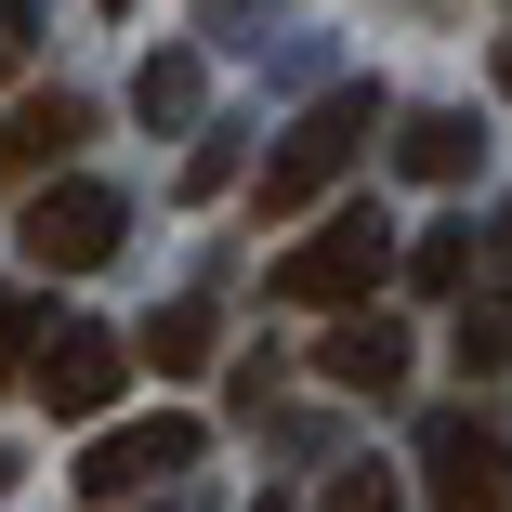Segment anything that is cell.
<instances>
[{"label": "cell", "instance_id": "obj_1", "mask_svg": "<svg viewBox=\"0 0 512 512\" xmlns=\"http://www.w3.org/2000/svg\"><path fill=\"white\" fill-rule=\"evenodd\" d=\"M394 263H407V250H394V224H381L368 197H355V211H329L316 237H302V250L276 263V302H316V316H355V302H368V289H381Z\"/></svg>", "mask_w": 512, "mask_h": 512}, {"label": "cell", "instance_id": "obj_2", "mask_svg": "<svg viewBox=\"0 0 512 512\" xmlns=\"http://www.w3.org/2000/svg\"><path fill=\"white\" fill-rule=\"evenodd\" d=\"M368 132H381V92H329V106H302V119H289V145L263 158V211H276V224H289V211H316L329 171H342Z\"/></svg>", "mask_w": 512, "mask_h": 512}, {"label": "cell", "instance_id": "obj_3", "mask_svg": "<svg viewBox=\"0 0 512 512\" xmlns=\"http://www.w3.org/2000/svg\"><path fill=\"white\" fill-rule=\"evenodd\" d=\"M421 486H434V512H512V447L473 407H447V421H421Z\"/></svg>", "mask_w": 512, "mask_h": 512}, {"label": "cell", "instance_id": "obj_4", "mask_svg": "<svg viewBox=\"0 0 512 512\" xmlns=\"http://www.w3.org/2000/svg\"><path fill=\"white\" fill-rule=\"evenodd\" d=\"M106 250H119V197H106V184L66 171V184L27 197V263H40V276H92Z\"/></svg>", "mask_w": 512, "mask_h": 512}, {"label": "cell", "instance_id": "obj_5", "mask_svg": "<svg viewBox=\"0 0 512 512\" xmlns=\"http://www.w3.org/2000/svg\"><path fill=\"white\" fill-rule=\"evenodd\" d=\"M119 381H132V355H119L106 329H53V342H40V368H27V394L53 407V421H106Z\"/></svg>", "mask_w": 512, "mask_h": 512}, {"label": "cell", "instance_id": "obj_6", "mask_svg": "<svg viewBox=\"0 0 512 512\" xmlns=\"http://www.w3.org/2000/svg\"><path fill=\"white\" fill-rule=\"evenodd\" d=\"M197 447H211L197 421H132V434H106V447L79 460V486H92V499H145V486H171Z\"/></svg>", "mask_w": 512, "mask_h": 512}, {"label": "cell", "instance_id": "obj_7", "mask_svg": "<svg viewBox=\"0 0 512 512\" xmlns=\"http://www.w3.org/2000/svg\"><path fill=\"white\" fill-rule=\"evenodd\" d=\"M316 381H329V394H407V329L342 316V329L316 342Z\"/></svg>", "mask_w": 512, "mask_h": 512}, {"label": "cell", "instance_id": "obj_8", "mask_svg": "<svg viewBox=\"0 0 512 512\" xmlns=\"http://www.w3.org/2000/svg\"><path fill=\"white\" fill-rule=\"evenodd\" d=\"M145 368L158 381H197V368H211V302H158V316H145Z\"/></svg>", "mask_w": 512, "mask_h": 512}, {"label": "cell", "instance_id": "obj_9", "mask_svg": "<svg viewBox=\"0 0 512 512\" xmlns=\"http://www.w3.org/2000/svg\"><path fill=\"white\" fill-rule=\"evenodd\" d=\"M394 158H407V184H460V171H473V119H447V106H434V119H407Z\"/></svg>", "mask_w": 512, "mask_h": 512}, {"label": "cell", "instance_id": "obj_10", "mask_svg": "<svg viewBox=\"0 0 512 512\" xmlns=\"http://www.w3.org/2000/svg\"><path fill=\"white\" fill-rule=\"evenodd\" d=\"M407 289H473V224H421V237H407Z\"/></svg>", "mask_w": 512, "mask_h": 512}, {"label": "cell", "instance_id": "obj_11", "mask_svg": "<svg viewBox=\"0 0 512 512\" xmlns=\"http://www.w3.org/2000/svg\"><path fill=\"white\" fill-rule=\"evenodd\" d=\"M79 132H92V119H79V106H66V92H53V106H27L14 132H0V171H40V158H66Z\"/></svg>", "mask_w": 512, "mask_h": 512}, {"label": "cell", "instance_id": "obj_12", "mask_svg": "<svg viewBox=\"0 0 512 512\" xmlns=\"http://www.w3.org/2000/svg\"><path fill=\"white\" fill-rule=\"evenodd\" d=\"M447 368H460V381H499V368H512V316H499V302H460V329H447Z\"/></svg>", "mask_w": 512, "mask_h": 512}, {"label": "cell", "instance_id": "obj_13", "mask_svg": "<svg viewBox=\"0 0 512 512\" xmlns=\"http://www.w3.org/2000/svg\"><path fill=\"white\" fill-rule=\"evenodd\" d=\"M132 106H145V119H197V53H145Z\"/></svg>", "mask_w": 512, "mask_h": 512}, {"label": "cell", "instance_id": "obj_14", "mask_svg": "<svg viewBox=\"0 0 512 512\" xmlns=\"http://www.w3.org/2000/svg\"><path fill=\"white\" fill-rule=\"evenodd\" d=\"M329 512H394V473H381V460H355V473L329 486Z\"/></svg>", "mask_w": 512, "mask_h": 512}, {"label": "cell", "instance_id": "obj_15", "mask_svg": "<svg viewBox=\"0 0 512 512\" xmlns=\"http://www.w3.org/2000/svg\"><path fill=\"white\" fill-rule=\"evenodd\" d=\"M27 355H40V342H27V316H14V302H0V394L27 381Z\"/></svg>", "mask_w": 512, "mask_h": 512}, {"label": "cell", "instance_id": "obj_16", "mask_svg": "<svg viewBox=\"0 0 512 512\" xmlns=\"http://www.w3.org/2000/svg\"><path fill=\"white\" fill-rule=\"evenodd\" d=\"M499 92H512V27H499Z\"/></svg>", "mask_w": 512, "mask_h": 512}, {"label": "cell", "instance_id": "obj_17", "mask_svg": "<svg viewBox=\"0 0 512 512\" xmlns=\"http://www.w3.org/2000/svg\"><path fill=\"white\" fill-rule=\"evenodd\" d=\"M499 250H512V211H499Z\"/></svg>", "mask_w": 512, "mask_h": 512}, {"label": "cell", "instance_id": "obj_18", "mask_svg": "<svg viewBox=\"0 0 512 512\" xmlns=\"http://www.w3.org/2000/svg\"><path fill=\"white\" fill-rule=\"evenodd\" d=\"M0 486H14V460H0Z\"/></svg>", "mask_w": 512, "mask_h": 512}]
</instances>
